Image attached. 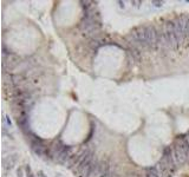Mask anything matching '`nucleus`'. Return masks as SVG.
<instances>
[{"label": "nucleus", "instance_id": "obj_6", "mask_svg": "<svg viewBox=\"0 0 189 177\" xmlns=\"http://www.w3.org/2000/svg\"><path fill=\"white\" fill-rule=\"evenodd\" d=\"M31 148H32L33 152H35L37 156H39V157L45 156L46 153H50L46 149L44 148V145H43L41 143H39L38 141H32V142H31Z\"/></svg>", "mask_w": 189, "mask_h": 177}, {"label": "nucleus", "instance_id": "obj_18", "mask_svg": "<svg viewBox=\"0 0 189 177\" xmlns=\"http://www.w3.org/2000/svg\"><path fill=\"white\" fill-rule=\"evenodd\" d=\"M118 4H119V7H122V8L125 7V2L124 1H118Z\"/></svg>", "mask_w": 189, "mask_h": 177}, {"label": "nucleus", "instance_id": "obj_21", "mask_svg": "<svg viewBox=\"0 0 189 177\" xmlns=\"http://www.w3.org/2000/svg\"><path fill=\"white\" fill-rule=\"evenodd\" d=\"M113 177H119V176H118V175H115V176H113Z\"/></svg>", "mask_w": 189, "mask_h": 177}, {"label": "nucleus", "instance_id": "obj_12", "mask_svg": "<svg viewBox=\"0 0 189 177\" xmlns=\"http://www.w3.org/2000/svg\"><path fill=\"white\" fill-rule=\"evenodd\" d=\"M2 122H4V129H10L12 128V123L10 120V118L7 117L6 115H4V118H2Z\"/></svg>", "mask_w": 189, "mask_h": 177}, {"label": "nucleus", "instance_id": "obj_19", "mask_svg": "<svg viewBox=\"0 0 189 177\" xmlns=\"http://www.w3.org/2000/svg\"><path fill=\"white\" fill-rule=\"evenodd\" d=\"M18 177H23V170L21 169L18 170Z\"/></svg>", "mask_w": 189, "mask_h": 177}, {"label": "nucleus", "instance_id": "obj_7", "mask_svg": "<svg viewBox=\"0 0 189 177\" xmlns=\"http://www.w3.org/2000/svg\"><path fill=\"white\" fill-rule=\"evenodd\" d=\"M17 162H18L17 155H16V153H14V155H11V156L5 157V158L2 159V168H4L5 170H11L12 168L17 164Z\"/></svg>", "mask_w": 189, "mask_h": 177}, {"label": "nucleus", "instance_id": "obj_17", "mask_svg": "<svg viewBox=\"0 0 189 177\" xmlns=\"http://www.w3.org/2000/svg\"><path fill=\"white\" fill-rule=\"evenodd\" d=\"M141 4H142V1H131V5H134L135 7H138Z\"/></svg>", "mask_w": 189, "mask_h": 177}, {"label": "nucleus", "instance_id": "obj_1", "mask_svg": "<svg viewBox=\"0 0 189 177\" xmlns=\"http://www.w3.org/2000/svg\"><path fill=\"white\" fill-rule=\"evenodd\" d=\"M163 34L167 38V40L169 43V46L171 48H178L180 46V43H178V39L176 37V32H175V26H174V21H167L163 26V30H162Z\"/></svg>", "mask_w": 189, "mask_h": 177}, {"label": "nucleus", "instance_id": "obj_15", "mask_svg": "<svg viewBox=\"0 0 189 177\" xmlns=\"http://www.w3.org/2000/svg\"><path fill=\"white\" fill-rule=\"evenodd\" d=\"M186 41L189 43V19L187 21V27H186Z\"/></svg>", "mask_w": 189, "mask_h": 177}, {"label": "nucleus", "instance_id": "obj_16", "mask_svg": "<svg viewBox=\"0 0 189 177\" xmlns=\"http://www.w3.org/2000/svg\"><path fill=\"white\" fill-rule=\"evenodd\" d=\"M151 4L153 5H155L156 7H161V6H163V4H164V1H151Z\"/></svg>", "mask_w": 189, "mask_h": 177}, {"label": "nucleus", "instance_id": "obj_3", "mask_svg": "<svg viewBox=\"0 0 189 177\" xmlns=\"http://www.w3.org/2000/svg\"><path fill=\"white\" fill-rule=\"evenodd\" d=\"M129 40L130 43H134L135 45H138V46H142V47H148L144 27L132 30V32L129 34Z\"/></svg>", "mask_w": 189, "mask_h": 177}, {"label": "nucleus", "instance_id": "obj_13", "mask_svg": "<svg viewBox=\"0 0 189 177\" xmlns=\"http://www.w3.org/2000/svg\"><path fill=\"white\" fill-rule=\"evenodd\" d=\"M100 45H102V41H100L99 39H96V38H94L92 40L90 41V46L92 47V48H94V50H96L98 46H100Z\"/></svg>", "mask_w": 189, "mask_h": 177}, {"label": "nucleus", "instance_id": "obj_11", "mask_svg": "<svg viewBox=\"0 0 189 177\" xmlns=\"http://www.w3.org/2000/svg\"><path fill=\"white\" fill-rule=\"evenodd\" d=\"M130 53H131V56L134 57V58L137 60V61H140L142 58V54L141 52H140V50L138 48H136V47H132L131 50H130Z\"/></svg>", "mask_w": 189, "mask_h": 177}, {"label": "nucleus", "instance_id": "obj_4", "mask_svg": "<svg viewBox=\"0 0 189 177\" xmlns=\"http://www.w3.org/2000/svg\"><path fill=\"white\" fill-rule=\"evenodd\" d=\"M145 39H147L148 47H156L159 46V32L154 26H145Z\"/></svg>", "mask_w": 189, "mask_h": 177}, {"label": "nucleus", "instance_id": "obj_8", "mask_svg": "<svg viewBox=\"0 0 189 177\" xmlns=\"http://www.w3.org/2000/svg\"><path fill=\"white\" fill-rule=\"evenodd\" d=\"M71 156H72V155H71V147H66V145H65L64 150L60 152V155L56 158V161H57L58 163H60V164H66V162L69 161V158H70Z\"/></svg>", "mask_w": 189, "mask_h": 177}, {"label": "nucleus", "instance_id": "obj_20", "mask_svg": "<svg viewBox=\"0 0 189 177\" xmlns=\"http://www.w3.org/2000/svg\"><path fill=\"white\" fill-rule=\"evenodd\" d=\"M38 176H39V177H45V176H44V174H43L41 171H40V172H39V175H38Z\"/></svg>", "mask_w": 189, "mask_h": 177}, {"label": "nucleus", "instance_id": "obj_14", "mask_svg": "<svg viewBox=\"0 0 189 177\" xmlns=\"http://www.w3.org/2000/svg\"><path fill=\"white\" fill-rule=\"evenodd\" d=\"M26 177H35V174L31 171L30 165H26Z\"/></svg>", "mask_w": 189, "mask_h": 177}, {"label": "nucleus", "instance_id": "obj_9", "mask_svg": "<svg viewBox=\"0 0 189 177\" xmlns=\"http://www.w3.org/2000/svg\"><path fill=\"white\" fill-rule=\"evenodd\" d=\"M115 175L112 174V168L110 162H104V170L102 172L99 177H113Z\"/></svg>", "mask_w": 189, "mask_h": 177}, {"label": "nucleus", "instance_id": "obj_10", "mask_svg": "<svg viewBox=\"0 0 189 177\" xmlns=\"http://www.w3.org/2000/svg\"><path fill=\"white\" fill-rule=\"evenodd\" d=\"M145 177H161V172H159V168H157V166L148 168Z\"/></svg>", "mask_w": 189, "mask_h": 177}, {"label": "nucleus", "instance_id": "obj_5", "mask_svg": "<svg viewBox=\"0 0 189 177\" xmlns=\"http://www.w3.org/2000/svg\"><path fill=\"white\" fill-rule=\"evenodd\" d=\"M174 159H175L176 165L183 164L187 161V152H186V150H184V148H183L181 142H178V143L175 144V148H174Z\"/></svg>", "mask_w": 189, "mask_h": 177}, {"label": "nucleus", "instance_id": "obj_2", "mask_svg": "<svg viewBox=\"0 0 189 177\" xmlns=\"http://www.w3.org/2000/svg\"><path fill=\"white\" fill-rule=\"evenodd\" d=\"M188 16H182L174 20V26H175V32L178 39L180 45L186 41V27H187V21H188Z\"/></svg>", "mask_w": 189, "mask_h": 177}]
</instances>
